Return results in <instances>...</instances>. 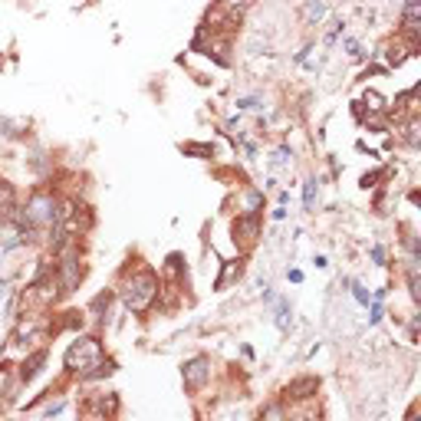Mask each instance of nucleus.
Returning a JSON list of instances; mask_svg holds the SVG:
<instances>
[{
  "mask_svg": "<svg viewBox=\"0 0 421 421\" xmlns=\"http://www.w3.org/2000/svg\"><path fill=\"white\" fill-rule=\"evenodd\" d=\"M119 280H122L119 300H122V306H125L132 316H145V313L158 303L162 276H158V270H152L148 264H135V266L129 264L119 274Z\"/></svg>",
  "mask_w": 421,
  "mask_h": 421,
  "instance_id": "1",
  "label": "nucleus"
},
{
  "mask_svg": "<svg viewBox=\"0 0 421 421\" xmlns=\"http://www.w3.org/2000/svg\"><path fill=\"white\" fill-rule=\"evenodd\" d=\"M103 355H105V345L99 336H76V339L66 345V353H63V372L79 382Z\"/></svg>",
  "mask_w": 421,
  "mask_h": 421,
  "instance_id": "2",
  "label": "nucleus"
},
{
  "mask_svg": "<svg viewBox=\"0 0 421 421\" xmlns=\"http://www.w3.org/2000/svg\"><path fill=\"white\" fill-rule=\"evenodd\" d=\"M56 280H60L63 296L76 293L79 284L86 280V260H83V254H79V244L76 241L69 244L60 257H56Z\"/></svg>",
  "mask_w": 421,
  "mask_h": 421,
  "instance_id": "3",
  "label": "nucleus"
},
{
  "mask_svg": "<svg viewBox=\"0 0 421 421\" xmlns=\"http://www.w3.org/2000/svg\"><path fill=\"white\" fill-rule=\"evenodd\" d=\"M211 378H214V359L211 355H191L184 365H181V382H184V392L188 395H198L211 385Z\"/></svg>",
  "mask_w": 421,
  "mask_h": 421,
  "instance_id": "4",
  "label": "nucleus"
},
{
  "mask_svg": "<svg viewBox=\"0 0 421 421\" xmlns=\"http://www.w3.org/2000/svg\"><path fill=\"white\" fill-rule=\"evenodd\" d=\"M231 234H234L237 250H241V254H250V250L260 244V237H264V214L241 211V214L231 221Z\"/></svg>",
  "mask_w": 421,
  "mask_h": 421,
  "instance_id": "5",
  "label": "nucleus"
},
{
  "mask_svg": "<svg viewBox=\"0 0 421 421\" xmlns=\"http://www.w3.org/2000/svg\"><path fill=\"white\" fill-rule=\"evenodd\" d=\"M319 395V375H296L280 388V398L286 405H300V402H316Z\"/></svg>",
  "mask_w": 421,
  "mask_h": 421,
  "instance_id": "6",
  "label": "nucleus"
},
{
  "mask_svg": "<svg viewBox=\"0 0 421 421\" xmlns=\"http://www.w3.org/2000/svg\"><path fill=\"white\" fill-rule=\"evenodd\" d=\"M122 412V402L115 392H99V395H86L79 415H86V418H119Z\"/></svg>",
  "mask_w": 421,
  "mask_h": 421,
  "instance_id": "7",
  "label": "nucleus"
},
{
  "mask_svg": "<svg viewBox=\"0 0 421 421\" xmlns=\"http://www.w3.org/2000/svg\"><path fill=\"white\" fill-rule=\"evenodd\" d=\"M244 270H247V254H241L237 260H224V264H221V274H217V280H214V290H217V293L231 290V286L244 276Z\"/></svg>",
  "mask_w": 421,
  "mask_h": 421,
  "instance_id": "8",
  "label": "nucleus"
},
{
  "mask_svg": "<svg viewBox=\"0 0 421 421\" xmlns=\"http://www.w3.org/2000/svg\"><path fill=\"white\" fill-rule=\"evenodd\" d=\"M43 365H46V345H36V349H30V353L24 355V362H20L17 382H20V385L33 382V378L40 375V369H43Z\"/></svg>",
  "mask_w": 421,
  "mask_h": 421,
  "instance_id": "9",
  "label": "nucleus"
},
{
  "mask_svg": "<svg viewBox=\"0 0 421 421\" xmlns=\"http://www.w3.org/2000/svg\"><path fill=\"white\" fill-rule=\"evenodd\" d=\"M112 300H115V293L112 290H103V293H95L93 300H89V306H86V316H93L95 323H109V310H112Z\"/></svg>",
  "mask_w": 421,
  "mask_h": 421,
  "instance_id": "10",
  "label": "nucleus"
},
{
  "mask_svg": "<svg viewBox=\"0 0 421 421\" xmlns=\"http://www.w3.org/2000/svg\"><path fill=\"white\" fill-rule=\"evenodd\" d=\"M17 188L10 184V181L0 178V227L4 224H10V217H14V211H17Z\"/></svg>",
  "mask_w": 421,
  "mask_h": 421,
  "instance_id": "11",
  "label": "nucleus"
},
{
  "mask_svg": "<svg viewBox=\"0 0 421 421\" xmlns=\"http://www.w3.org/2000/svg\"><path fill=\"white\" fill-rule=\"evenodd\" d=\"M115 372H119V362H115V359H109V355H103V359L95 362L93 369L86 372V375L79 378V382H83V385H93V382H103V378H112Z\"/></svg>",
  "mask_w": 421,
  "mask_h": 421,
  "instance_id": "12",
  "label": "nucleus"
},
{
  "mask_svg": "<svg viewBox=\"0 0 421 421\" xmlns=\"http://www.w3.org/2000/svg\"><path fill=\"white\" fill-rule=\"evenodd\" d=\"M83 326H86V313L66 310V313H60V316H53V323H50V336L63 333V329H83Z\"/></svg>",
  "mask_w": 421,
  "mask_h": 421,
  "instance_id": "13",
  "label": "nucleus"
},
{
  "mask_svg": "<svg viewBox=\"0 0 421 421\" xmlns=\"http://www.w3.org/2000/svg\"><path fill=\"white\" fill-rule=\"evenodd\" d=\"M270 306H274L276 329H280V333H290V326H293V306H290V300H286V296H280V300H274Z\"/></svg>",
  "mask_w": 421,
  "mask_h": 421,
  "instance_id": "14",
  "label": "nucleus"
},
{
  "mask_svg": "<svg viewBox=\"0 0 421 421\" xmlns=\"http://www.w3.org/2000/svg\"><path fill=\"white\" fill-rule=\"evenodd\" d=\"M241 211H250V214H264V191L260 188H244L241 191Z\"/></svg>",
  "mask_w": 421,
  "mask_h": 421,
  "instance_id": "15",
  "label": "nucleus"
},
{
  "mask_svg": "<svg viewBox=\"0 0 421 421\" xmlns=\"http://www.w3.org/2000/svg\"><path fill=\"white\" fill-rule=\"evenodd\" d=\"M165 276L172 284H181V276H184V254H168L165 257Z\"/></svg>",
  "mask_w": 421,
  "mask_h": 421,
  "instance_id": "16",
  "label": "nucleus"
},
{
  "mask_svg": "<svg viewBox=\"0 0 421 421\" xmlns=\"http://www.w3.org/2000/svg\"><path fill=\"white\" fill-rule=\"evenodd\" d=\"M181 152L194 158H214V145L211 142H181Z\"/></svg>",
  "mask_w": 421,
  "mask_h": 421,
  "instance_id": "17",
  "label": "nucleus"
},
{
  "mask_svg": "<svg viewBox=\"0 0 421 421\" xmlns=\"http://www.w3.org/2000/svg\"><path fill=\"white\" fill-rule=\"evenodd\" d=\"M303 14H306V24H323V17H326V0H306V7H303Z\"/></svg>",
  "mask_w": 421,
  "mask_h": 421,
  "instance_id": "18",
  "label": "nucleus"
},
{
  "mask_svg": "<svg viewBox=\"0 0 421 421\" xmlns=\"http://www.w3.org/2000/svg\"><path fill=\"white\" fill-rule=\"evenodd\" d=\"M316 201H319V178H306V181H303V207L313 211Z\"/></svg>",
  "mask_w": 421,
  "mask_h": 421,
  "instance_id": "19",
  "label": "nucleus"
},
{
  "mask_svg": "<svg viewBox=\"0 0 421 421\" xmlns=\"http://www.w3.org/2000/svg\"><path fill=\"white\" fill-rule=\"evenodd\" d=\"M345 290L353 293V300L359 303V306H369V303H372L369 286H365V284H359V280H345Z\"/></svg>",
  "mask_w": 421,
  "mask_h": 421,
  "instance_id": "20",
  "label": "nucleus"
},
{
  "mask_svg": "<svg viewBox=\"0 0 421 421\" xmlns=\"http://www.w3.org/2000/svg\"><path fill=\"white\" fill-rule=\"evenodd\" d=\"M402 24H421V0H402Z\"/></svg>",
  "mask_w": 421,
  "mask_h": 421,
  "instance_id": "21",
  "label": "nucleus"
},
{
  "mask_svg": "<svg viewBox=\"0 0 421 421\" xmlns=\"http://www.w3.org/2000/svg\"><path fill=\"white\" fill-rule=\"evenodd\" d=\"M362 105H369V112H385L388 109V99L382 93H375V89H365V95H362Z\"/></svg>",
  "mask_w": 421,
  "mask_h": 421,
  "instance_id": "22",
  "label": "nucleus"
},
{
  "mask_svg": "<svg viewBox=\"0 0 421 421\" xmlns=\"http://www.w3.org/2000/svg\"><path fill=\"white\" fill-rule=\"evenodd\" d=\"M290 162H293V148H290V145L274 148V158H270V168H290Z\"/></svg>",
  "mask_w": 421,
  "mask_h": 421,
  "instance_id": "23",
  "label": "nucleus"
},
{
  "mask_svg": "<svg viewBox=\"0 0 421 421\" xmlns=\"http://www.w3.org/2000/svg\"><path fill=\"white\" fill-rule=\"evenodd\" d=\"M260 418H286V402L276 398V402L264 405V408H260Z\"/></svg>",
  "mask_w": 421,
  "mask_h": 421,
  "instance_id": "24",
  "label": "nucleus"
},
{
  "mask_svg": "<svg viewBox=\"0 0 421 421\" xmlns=\"http://www.w3.org/2000/svg\"><path fill=\"white\" fill-rule=\"evenodd\" d=\"M343 50L353 56V60H365V53H362V46H359V40L355 36H345L343 33Z\"/></svg>",
  "mask_w": 421,
  "mask_h": 421,
  "instance_id": "25",
  "label": "nucleus"
},
{
  "mask_svg": "<svg viewBox=\"0 0 421 421\" xmlns=\"http://www.w3.org/2000/svg\"><path fill=\"white\" fill-rule=\"evenodd\" d=\"M234 105L241 112H257V109H264V99H257V95H241Z\"/></svg>",
  "mask_w": 421,
  "mask_h": 421,
  "instance_id": "26",
  "label": "nucleus"
},
{
  "mask_svg": "<svg viewBox=\"0 0 421 421\" xmlns=\"http://www.w3.org/2000/svg\"><path fill=\"white\" fill-rule=\"evenodd\" d=\"M365 310H369V326H378V323L385 319V306H382V300H372Z\"/></svg>",
  "mask_w": 421,
  "mask_h": 421,
  "instance_id": "27",
  "label": "nucleus"
},
{
  "mask_svg": "<svg viewBox=\"0 0 421 421\" xmlns=\"http://www.w3.org/2000/svg\"><path fill=\"white\" fill-rule=\"evenodd\" d=\"M369 257H372V264H375V266H388V254H385V247H382V244L369 247Z\"/></svg>",
  "mask_w": 421,
  "mask_h": 421,
  "instance_id": "28",
  "label": "nucleus"
},
{
  "mask_svg": "<svg viewBox=\"0 0 421 421\" xmlns=\"http://www.w3.org/2000/svg\"><path fill=\"white\" fill-rule=\"evenodd\" d=\"M385 168H382V172H372V175H362V181H359V184H362V188H365V191H369V188H378V181H382V178H385Z\"/></svg>",
  "mask_w": 421,
  "mask_h": 421,
  "instance_id": "29",
  "label": "nucleus"
},
{
  "mask_svg": "<svg viewBox=\"0 0 421 421\" xmlns=\"http://www.w3.org/2000/svg\"><path fill=\"white\" fill-rule=\"evenodd\" d=\"M63 412H66V402H63V398H56V402H50L40 415H43V418H53V415H63Z\"/></svg>",
  "mask_w": 421,
  "mask_h": 421,
  "instance_id": "30",
  "label": "nucleus"
},
{
  "mask_svg": "<svg viewBox=\"0 0 421 421\" xmlns=\"http://www.w3.org/2000/svg\"><path fill=\"white\" fill-rule=\"evenodd\" d=\"M418 326H421V316H412V323H408V339H418Z\"/></svg>",
  "mask_w": 421,
  "mask_h": 421,
  "instance_id": "31",
  "label": "nucleus"
},
{
  "mask_svg": "<svg viewBox=\"0 0 421 421\" xmlns=\"http://www.w3.org/2000/svg\"><path fill=\"white\" fill-rule=\"evenodd\" d=\"M270 217H274V221H286V204L274 207V211H270Z\"/></svg>",
  "mask_w": 421,
  "mask_h": 421,
  "instance_id": "32",
  "label": "nucleus"
},
{
  "mask_svg": "<svg viewBox=\"0 0 421 421\" xmlns=\"http://www.w3.org/2000/svg\"><path fill=\"white\" fill-rule=\"evenodd\" d=\"M286 276H290V284H303V270H296V266L286 270Z\"/></svg>",
  "mask_w": 421,
  "mask_h": 421,
  "instance_id": "33",
  "label": "nucleus"
},
{
  "mask_svg": "<svg viewBox=\"0 0 421 421\" xmlns=\"http://www.w3.org/2000/svg\"><path fill=\"white\" fill-rule=\"evenodd\" d=\"M313 264H316V266H319V270H326V266H329V260H326V257H323V254H316V260H313Z\"/></svg>",
  "mask_w": 421,
  "mask_h": 421,
  "instance_id": "34",
  "label": "nucleus"
},
{
  "mask_svg": "<svg viewBox=\"0 0 421 421\" xmlns=\"http://www.w3.org/2000/svg\"><path fill=\"white\" fill-rule=\"evenodd\" d=\"M0 300H4V286H0Z\"/></svg>",
  "mask_w": 421,
  "mask_h": 421,
  "instance_id": "35",
  "label": "nucleus"
}]
</instances>
